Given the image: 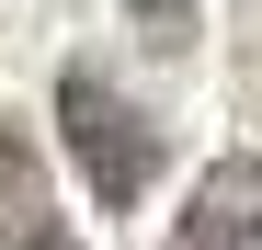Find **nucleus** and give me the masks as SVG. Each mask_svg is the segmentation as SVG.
I'll list each match as a JSON object with an SVG mask.
<instances>
[{
  "mask_svg": "<svg viewBox=\"0 0 262 250\" xmlns=\"http://www.w3.org/2000/svg\"><path fill=\"white\" fill-rule=\"evenodd\" d=\"M57 125H69L80 182H92L114 216H125V205H148V182H160V125L125 103L114 80L92 68V57H69V68H57Z\"/></svg>",
  "mask_w": 262,
  "mask_h": 250,
  "instance_id": "1",
  "label": "nucleus"
},
{
  "mask_svg": "<svg viewBox=\"0 0 262 250\" xmlns=\"http://www.w3.org/2000/svg\"><path fill=\"white\" fill-rule=\"evenodd\" d=\"M125 23H137L148 57H183L194 46V0H125Z\"/></svg>",
  "mask_w": 262,
  "mask_h": 250,
  "instance_id": "4",
  "label": "nucleus"
},
{
  "mask_svg": "<svg viewBox=\"0 0 262 250\" xmlns=\"http://www.w3.org/2000/svg\"><path fill=\"white\" fill-rule=\"evenodd\" d=\"M0 250H80L57 228V193H46V148L23 125H0Z\"/></svg>",
  "mask_w": 262,
  "mask_h": 250,
  "instance_id": "3",
  "label": "nucleus"
},
{
  "mask_svg": "<svg viewBox=\"0 0 262 250\" xmlns=\"http://www.w3.org/2000/svg\"><path fill=\"white\" fill-rule=\"evenodd\" d=\"M171 250H262V159H205V182L183 205V228H171Z\"/></svg>",
  "mask_w": 262,
  "mask_h": 250,
  "instance_id": "2",
  "label": "nucleus"
}]
</instances>
